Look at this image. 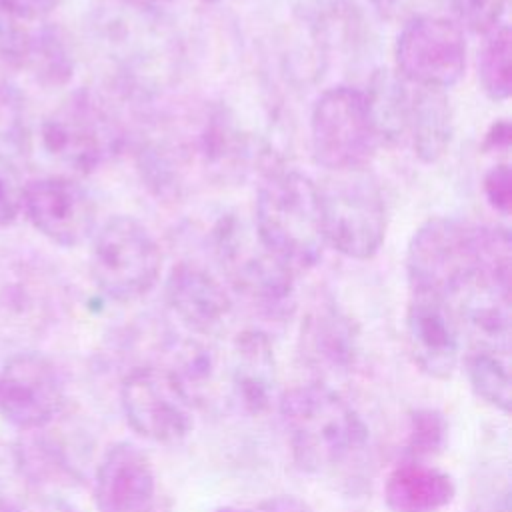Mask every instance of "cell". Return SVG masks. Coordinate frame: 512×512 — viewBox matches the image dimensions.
<instances>
[{
	"label": "cell",
	"mask_w": 512,
	"mask_h": 512,
	"mask_svg": "<svg viewBox=\"0 0 512 512\" xmlns=\"http://www.w3.org/2000/svg\"><path fill=\"white\" fill-rule=\"evenodd\" d=\"M98 512H158V482L148 454L128 440L112 444L94 476Z\"/></svg>",
	"instance_id": "15"
},
{
	"label": "cell",
	"mask_w": 512,
	"mask_h": 512,
	"mask_svg": "<svg viewBox=\"0 0 512 512\" xmlns=\"http://www.w3.org/2000/svg\"><path fill=\"white\" fill-rule=\"evenodd\" d=\"M58 306V278L40 256L26 250L0 252V332L6 338L40 334Z\"/></svg>",
	"instance_id": "10"
},
{
	"label": "cell",
	"mask_w": 512,
	"mask_h": 512,
	"mask_svg": "<svg viewBox=\"0 0 512 512\" xmlns=\"http://www.w3.org/2000/svg\"><path fill=\"white\" fill-rule=\"evenodd\" d=\"M124 142L126 132L116 112L90 88L70 92L40 124L44 154L72 176L92 174L114 158Z\"/></svg>",
	"instance_id": "3"
},
{
	"label": "cell",
	"mask_w": 512,
	"mask_h": 512,
	"mask_svg": "<svg viewBox=\"0 0 512 512\" xmlns=\"http://www.w3.org/2000/svg\"><path fill=\"white\" fill-rule=\"evenodd\" d=\"M448 436V422L436 408H416L410 412L408 436L402 450V460L424 462L428 456L438 454Z\"/></svg>",
	"instance_id": "27"
},
{
	"label": "cell",
	"mask_w": 512,
	"mask_h": 512,
	"mask_svg": "<svg viewBox=\"0 0 512 512\" xmlns=\"http://www.w3.org/2000/svg\"><path fill=\"white\" fill-rule=\"evenodd\" d=\"M478 82L482 92L494 102H506L512 92V34L508 24H500L490 34L478 54Z\"/></svg>",
	"instance_id": "25"
},
{
	"label": "cell",
	"mask_w": 512,
	"mask_h": 512,
	"mask_svg": "<svg viewBox=\"0 0 512 512\" xmlns=\"http://www.w3.org/2000/svg\"><path fill=\"white\" fill-rule=\"evenodd\" d=\"M64 398L58 368L40 352H18L0 368V416L22 432L52 424Z\"/></svg>",
	"instance_id": "12"
},
{
	"label": "cell",
	"mask_w": 512,
	"mask_h": 512,
	"mask_svg": "<svg viewBox=\"0 0 512 512\" xmlns=\"http://www.w3.org/2000/svg\"><path fill=\"white\" fill-rule=\"evenodd\" d=\"M60 2L62 0H0V10L26 22H40L52 14Z\"/></svg>",
	"instance_id": "31"
},
{
	"label": "cell",
	"mask_w": 512,
	"mask_h": 512,
	"mask_svg": "<svg viewBox=\"0 0 512 512\" xmlns=\"http://www.w3.org/2000/svg\"><path fill=\"white\" fill-rule=\"evenodd\" d=\"M456 16V24L476 34H490L498 28L506 12L508 0H448Z\"/></svg>",
	"instance_id": "28"
},
{
	"label": "cell",
	"mask_w": 512,
	"mask_h": 512,
	"mask_svg": "<svg viewBox=\"0 0 512 512\" xmlns=\"http://www.w3.org/2000/svg\"><path fill=\"white\" fill-rule=\"evenodd\" d=\"M162 250L154 234L134 216L116 214L92 234L90 276L114 302L146 296L160 280Z\"/></svg>",
	"instance_id": "6"
},
{
	"label": "cell",
	"mask_w": 512,
	"mask_h": 512,
	"mask_svg": "<svg viewBox=\"0 0 512 512\" xmlns=\"http://www.w3.org/2000/svg\"><path fill=\"white\" fill-rule=\"evenodd\" d=\"M380 146L364 90L332 86L310 112V150L328 172L368 168Z\"/></svg>",
	"instance_id": "8"
},
{
	"label": "cell",
	"mask_w": 512,
	"mask_h": 512,
	"mask_svg": "<svg viewBox=\"0 0 512 512\" xmlns=\"http://www.w3.org/2000/svg\"><path fill=\"white\" fill-rule=\"evenodd\" d=\"M454 138V110L446 90L410 84L404 142L424 164L438 162Z\"/></svg>",
	"instance_id": "19"
},
{
	"label": "cell",
	"mask_w": 512,
	"mask_h": 512,
	"mask_svg": "<svg viewBox=\"0 0 512 512\" xmlns=\"http://www.w3.org/2000/svg\"><path fill=\"white\" fill-rule=\"evenodd\" d=\"M292 460L306 474H324L364 448L368 428L360 414L326 384H302L278 398Z\"/></svg>",
	"instance_id": "1"
},
{
	"label": "cell",
	"mask_w": 512,
	"mask_h": 512,
	"mask_svg": "<svg viewBox=\"0 0 512 512\" xmlns=\"http://www.w3.org/2000/svg\"><path fill=\"white\" fill-rule=\"evenodd\" d=\"M24 180L10 156L0 154V228L12 224L22 212Z\"/></svg>",
	"instance_id": "29"
},
{
	"label": "cell",
	"mask_w": 512,
	"mask_h": 512,
	"mask_svg": "<svg viewBox=\"0 0 512 512\" xmlns=\"http://www.w3.org/2000/svg\"><path fill=\"white\" fill-rule=\"evenodd\" d=\"M228 384L236 406L250 414H264L276 398L278 368L272 342L266 332L242 330L230 346Z\"/></svg>",
	"instance_id": "18"
},
{
	"label": "cell",
	"mask_w": 512,
	"mask_h": 512,
	"mask_svg": "<svg viewBox=\"0 0 512 512\" xmlns=\"http://www.w3.org/2000/svg\"><path fill=\"white\" fill-rule=\"evenodd\" d=\"M364 94L380 144H404L410 84L392 70H376Z\"/></svg>",
	"instance_id": "22"
},
{
	"label": "cell",
	"mask_w": 512,
	"mask_h": 512,
	"mask_svg": "<svg viewBox=\"0 0 512 512\" xmlns=\"http://www.w3.org/2000/svg\"><path fill=\"white\" fill-rule=\"evenodd\" d=\"M210 244L226 282L238 296L272 316L288 312L296 272L274 258L254 230L250 234L236 216H226L212 228Z\"/></svg>",
	"instance_id": "7"
},
{
	"label": "cell",
	"mask_w": 512,
	"mask_h": 512,
	"mask_svg": "<svg viewBox=\"0 0 512 512\" xmlns=\"http://www.w3.org/2000/svg\"><path fill=\"white\" fill-rule=\"evenodd\" d=\"M480 274V226L454 216L422 222L406 248L410 290L454 300Z\"/></svg>",
	"instance_id": "5"
},
{
	"label": "cell",
	"mask_w": 512,
	"mask_h": 512,
	"mask_svg": "<svg viewBox=\"0 0 512 512\" xmlns=\"http://www.w3.org/2000/svg\"><path fill=\"white\" fill-rule=\"evenodd\" d=\"M316 186L326 246L352 260L374 258L388 230V208L378 180L362 168L328 172Z\"/></svg>",
	"instance_id": "4"
},
{
	"label": "cell",
	"mask_w": 512,
	"mask_h": 512,
	"mask_svg": "<svg viewBox=\"0 0 512 512\" xmlns=\"http://www.w3.org/2000/svg\"><path fill=\"white\" fill-rule=\"evenodd\" d=\"M498 142H502L504 148H508V144H510V126H508L506 120L496 122V124L490 128V132L486 134V140H484V144L490 146V148H500Z\"/></svg>",
	"instance_id": "34"
},
{
	"label": "cell",
	"mask_w": 512,
	"mask_h": 512,
	"mask_svg": "<svg viewBox=\"0 0 512 512\" xmlns=\"http://www.w3.org/2000/svg\"><path fill=\"white\" fill-rule=\"evenodd\" d=\"M216 512H246V510H236V508H222V510H216Z\"/></svg>",
	"instance_id": "37"
},
{
	"label": "cell",
	"mask_w": 512,
	"mask_h": 512,
	"mask_svg": "<svg viewBox=\"0 0 512 512\" xmlns=\"http://www.w3.org/2000/svg\"><path fill=\"white\" fill-rule=\"evenodd\" d=\"M464 372L472 392L492 408L508 414L510 396V350L490 346H468Z\"/></svg>",
	"instance_id": "23"
},
{
	"label": "cell",
	"mask_w": 512,
	"mask_h": 512,
	"mask_svg": "<svg viewBox=\"0 0 512 512\" xmlns=\"http://www.w3.org/2000/svg\"><path fill=\"white\" fill-rule=\"evenodd\" d=\"M120 406L128 426L156 444H178L194 426L192 404L156 364H138L124 374Z\"/></svg>",
	"instance_id": "11"
},
{
	"label": "cell",
	"mask_w": 512,
	"mask_h": 512,
	"mask_svg": "<svg viewBox=\"0 0 512 512\" xmlns=\"http://www.w3.org/2000/svg\"><path fill=\"white\" fill-rule=\"evenodd\" d=\"M308 24L320 48L340 50L354 46L364 20L354 0H314L308 10Z\"/></svg>",
	"instance_id": "24"
},
{
	"label": "cell",
	"mask_w": 512,
	"mask_h": 512,
	"mask_svg": "<svg viewBox=\"0 0 512 512\" xmlns=\"http://www.w3.org/2000/svg\"><path fill=\"white\" fill-rule=\"evenodd\" d=\"M482 192L492 210L500 212L502 216H508L510 206H512L510 164L502 162V164L492 166L482 178Z\"/></svg>",
	"instance_id": "30"
},
{
	"label": "cell",
	"mask_w": 512,
	"mask_h": 512,
	"mask_svg": "<svg viewBox=\"0 0 512 512\" xmlns=\"http://www.w3.org/2000/svg\"><path fill=\"white\" fill-rule=\"evenodd\" d=\"M406 346L414 366L436 380H446L460 360L462 328L450 298L410 290L404 314Z\"/></svg>",
	"instance_id": "14"
},
{
	"label": "cell",
	"mask_w": 512,
	"mask_h": 512,
	"mask_svg": "<svg viewBox=\"0 0 512 512\" xmlns=\"http://www.w3.org/2000/svg\"><path fill=\"white\" fill-rule=\"evenodd\" d=\"M298 348L304 362L318 374H346L358 358V328L336 302L322 300L304 316Z\"/></svg>",
	"instance_id": "17"
},
{
	"label": "cell",
	"mask_w": 512,
	"mask_h": 512,
	"mask_svg": "<svg viewBox=\"0 0 512 512\" xmlns=\"http://www.w3.org/2000/svg\"><path fill=\"white\" fill-rule=\"evenodd\" d=\"M118 2L124 8H128V12H134L144 18L160 20L166 14V10L172 6L174 0H118Z\"/></svg>",
	"instance_id": "33"
},
{
	"label": "cell",
	"mask_w": 512,
	"mask_h": 512,
	"mask_svg": "<svg viewBox=\"0 0 512 512\" xmlns=\"http://www.w3.org/2000/svg\"><path fill=\"white\" fill-rule=\"evenodd\" d=\"M254 512H314L308 502L294 494H278L262 500Z\"/></svg>",
	"instance_id": "32"
},
{
	"label": "cell",
	"mask_w": 512,
	"mask_h": 512,
	"mask_svg": "<svg viewBox=\"0 0 512 512\" xmlns=\"http://www.w3.org/2000/svg\"><path fill=\"white\" fill-rule=\"evenodd\" d=\"M204 2H216V0H204Z\"/></svg>",
	"instance_id": "38"
},
{
	"label": "cell",
	"mask_w": 512,
	"mask_h": 512,
	"mask_svg": "<svg viewBox=\"0 0 512 512\" xmlns=\"http://www.w3.org/2000/svg\"><path fill=\"white\" fill-rule=\"evenodd\" d=\"M466 38L454 18L410 16L396 36V74L418 88H452L466 70Z\"/></svg>",
	"instance_id": "9"
},
{
	"label": "cell",
	"mask_w": 512,
	"mask_h": 512,
	"mask_svg": "<svg viewBox=\"0 0 512 512\" xmlns=\"http://www.w3.org/2000/svg\"><path fill=\"white\" fill-rule=\"evenodd\" d=\"M22 212L52 244L74 248L96 230V204L72 176H42L24 184Z\"/></svg>",
	"instance_id": "13"
},
{
	"label": "cell",
	"mask_w": 512,
	"mask_h": 512,
	"mask_svg": "<svg viewBox=\"0 0 512 512\" xmlns=\"http://www.w3.org/2000/svg\"><path fill=\"white\" fill-rule=\"evenodd\" d=\"M254 232L292 272L314 268L326 248L316 182L292 168H266L256 190Z\"/></svg>",
	"instance_id": "2"
},
{
	"label": "cell",
	"mask_w": 512,
	"mask_h": 512,
	"mask_svg": "<svg viewBox=\"0 0 512 512\" xmlns=\"http://www.w3.org/2000/svg\"><path fill=\"white\" fill-rule=\"evenodd\" d=\"M30 144V112L24 92L0 78V154H22Z\"/></svg>",
	"instance_id": "26"
},
{
	"label": "cell",
	"mask_w": 512,
	"mask_h": 512,
	"mask_svg": "<svg viewBox=\"0 0 512 512\" xmlns=\"http://www.w3.org/2000/svg\"><path fill=\"white\" fill-rule=\"evenodd\" d=\"M22 70L46 90L66 86L76 70V56L66 30L44 20L34 22Z\"/></svg>",
	"instance_id": "21"
},
{
	"label": "cell",
	"mask_w": 512,
	"mask_h": 512,
	"mask_svg": "<svg viewBox=\"0 0 512 512\" xmlns=\"http://www.w3.org/2000/svg\"><path fill=\"white\" fill-rule=\"evenodd\" d=\"M374 8H378L384 16H398L412 0H370Z\"/></svg>",
	"instance_id": "36"
},
{
	"label": "cell",
	"mask_w": 512,
	"mask_h": 512,
	"mask_svg": "<svg viewBox=\"0 0 512 512\" xmlns=\"http://www.w3.org/2000/svg\"><path fill=\"white\" fill-rule=\"evenodd\" d=\"M28 512H76L70 504H66L60 498H42L38 504Z\"/></svg>",
	"instance_id": "35"
},
{
	"label": "cell",
	"mask_w": 512,
	"mask_h": 512,
	"mask_svg": "<svg viewBox=\"0 0 512 512\" xmlns=\"http://www.w3.org/2000/svg\"><path fill=\"white\" fill-rule=\"evenodd\" d=\"M168 308L196 334L218 332L232 316V296L202 264L178 262L164 284Z\"/></svg>",
	"instance_id": "16"
},
{
	"label": "cell",
	"mask_w": 512,
	"mask_h": 512,
	"mask_svg": "<svg viewBox=\"0 0 512 512\" xmlns=\"http://www.w3.org/2000/svg\"><path fill=\"white\" fill-rule=\"evenodd\" d=\"M454 496L452 476L426 462L402 460L384 484V504L390 512H438Z\"/></svg>",
	"instance_id": "20"
}]
</instances>
